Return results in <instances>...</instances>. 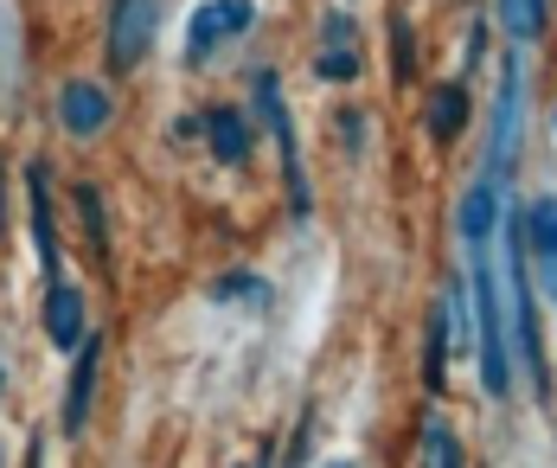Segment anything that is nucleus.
<instances>
[{
  "label": "nucleus",
  "mask_w": 557,
  "mask_h": 468,
  "mask_svg": "<svg viewBox=\"0 0 557 468\" xmlns=\"http://www.w3.org/2000/svg\"><path fill=\"white\" fill-rule=\"evenodd\" d=\"M468 244V290H474V341H481V392L506 398L512 392V359H506V308H500V263H494V232L461 237Z\"/></svg>",
  "instance_id": "1"
},
{
  "label": "nucleus",
  "mask_w": 557,
  "mask_h": 468,
  "mask_svg": "<svg viewBox=\"0 0 557 468\" xmlns=\"http://www.w3.org/2000/svg\"><path fill=\"white\" fill-rule=\"evenodd\" d=\"M257 103H263V122H270V135H276L282 180H288V212H295V219H308V212H314V193H308L301 148H295V122H288V110H282V90H276V77H270V71L257 77Z\"/></svg>",
  "instance_id": "2"
},
{
  "label": "nucleus",
  "mask_w": 557,
  "mask_h": 468,
  "mask_svg": "<svg viewBox=\"0 0 557 468\" xmlns=\"http://www.w3.org/2000/svg\"><path fill=\"white\" fill-rule=\"evenodd\" d=\"M257 26V0H206L193 20H186V59L206 64L219 46H231L237 33Z\"/></svg>",
  "instance_id": "3"
},
{
  "label": "nucleus",
  "mask_w": 557,
  "mask_h": 468,
  "mask_svg": "<svg viewBox=\"0 0 557 468\" xmlns=\"http://www.w3.org/2000/svg\"><path fill=\"white\" fill-rule=\"evenodd\" d=\"M161 0H110V71H135L154 46Z\"/></svg>",
  "instance_id": "4"
},
{
  "label": "nucleus",
  "mask_w": 557,
  "mask_h": 468,
  "mask_svg": "<svg viewBox=\"0 0 557 468\" xmlns=\"http://www.w3.org/2000/svg\"><path fill=\"white\" fill-rule=\"evenodd\" d=\"M115 116L110 90L97 84V77H71L64 90H58V122H64V135H77V141H90V135H103Z\"/></svg>",
  "instance_id": "5"
},
{
  "label": "nucleus",
  "mask_w": 557,
  "mask_h": 468,
  "mask_svg": "<svg viewBox=\"0 0 557 468\" xmlns=\"http://www.w3.org/2000/svg\"><path fill=\"white\" fill-rule=\"evenodd\" d=\"M97 372H103V334H84V347L71 353V385H64V436H84L90 398H97Z\"/></svg>",
  "instance_id": "6"
},
{
  "label": "nucleus",
  "mask_w": 557,
  "mask_h": 468,
  "mask_svg": "<svg viewBox=\"0 0 557 468\" xmlns=\"http://www.w3.org/2000/svg\"><path fill=\"white\" fill-rule=\"evenodd\" d=\"M26 212H33V244H39L46 283H58V276H64V257H58V219H52V180H46V161L26 168Z\"/></svg>",
  "instance_id": "7"
},
{
  "label": "nucleus",
  "mask_w": 557,
  "mask_h": 468,
  "mask_svg": "<svg viewBox=\"0 0 557 468\" xmlns=\"http://www.w3.org/2000/svg\"><path fill=\"white\" fill-rule=\"evenodd\" d=\"M525 225V244H532V263H539V290L557 301V199H532L519 212Z\"/></svg>",
  "instance_id": "8"
},
{
  "label": "nucleus",
  "mask_w": 557,
  "mask_h": 468,
  "mask_svg": "<svg viewBox=\"0 0 557 468\" xmlns=\"http://www.w3.org/2000/svg\"><path fill=\"white\" fill-rule=\"evenodd\" d=\"M327 84H346L359 77V33H352V13H327L321 26V64H314Z\"/></svg>",
  "instance_id": "9"
},
{
  "label": "nucleus",
  "mask_w": 557,
  "mask_h": 468,
  "mask_svg": "<svg viewBox=\"0 0 557 468\" xmlns=\"http://www.w3.org/2000/svg\"><path fill=\"white\" fill-rule=\"evenodd\" d=\"M46 341L52 347H71V353L84 347V290L64 283V276L46 290Z\"/></svg>",
  "instance_id": "10"
},
{
  "label": "nucleus",
  "mask_w": 557,
  "mask_h": 468,
  "mask_svg": "<svg viewBox=\"0 0 557 468\" xmlns=\"http://www.w3.org/2000/svg\"><path fill=\"white\" fill-rule=\"evenodd\" d=\"M206 135H212V155H219L224 168H237V161L250 155V128H244V116H237V110H224V103H212V110H206Z\"/></svg>",
  "instance_id": "11"
},
{
  "label": "nucleus",
  "mask_w": 557,
  "mask_h": 468,
  "mask_svg": "<svg viewBox=\"0 0 557 468\" xmlns=\"http://www.w3.org/2000/svg\"><path fill=\"white\" fill-rule=\"evenodd\" d=\"M461 128H468V90H461V84H436V90H430V141L448 148Z\"/></svg>",
  "instance_id": "12"
},
{
  "label": "nucleus",
  "mask_w": 557,
  "mask_h": 468,
  "mask_svg": "<svg viewBox=\"0 0 557 468\" xmlns=\"http://www.w3.org/2000/svg\"><path fill=\"white\" fill-rule=\"evenodd\" d=\"M417 468H468V456H461V436L448 430V417H423V436H417Z\"/></svg>",
  "instance_id": "13"
},
{
  "label": "nucleus",
  "mask_w": 557,
  "mask_h": 468,
  "mask_svg": "<svg viewBox=\"0 0 557 468\" xmlns=\"http://www.w3.org/2000/svg\"><path fill=\"white\" fill-rule=\"evenodd\" d=\"M423 385L443 392L448 385V295H436L430 308V341H423Z\"/></svg>",
  "instance_id": "14"
},
{
  "label": "nucleus",
  "mask_w": 557,
  "mask_h": 468,
  "mask_svg": "<svg viewBox=\"0 0 557 468\" xmlns=\"http://www.w3.org/2000/svg\"><path fill=\"white\" fill-rule=\"evenodd\" d=\"M212 295H219V301H250V308H263V301H270V283H257V276H219Z\"/></svg>",
  "instance_id": "15"
},
{
  "label": "nucleus",
  "mask_w": 557,
  "mask_h": 468,
  "mask_svg": "<svg viewBox=\"0 0 557 468\" xmlns=\"http://www.w3.org/2000/svg\"><path fill=\"white\" fill-rule=\"evenodd\" d=\"M0 237H7V180H0Z\"/></svg>",
  "instance_id": "16"
},
{
  "label": "nucleus",
  "mask_w": 557,
  "mask_h": 468,
  "mask_svg": "<svg viewBox=\"0 0 557 468\" xmlns=\"http://www.w3.org/2000/svg\"><path fill=\"white\" fill-rule=\"evenodd\" d=\"M334 468H352V463H334Z\"/></svg>",
  "instance_id": "17"
},
{
  "label": "nucleus",
  "mask_w": 557,
  "mask_h": 468,
  "mask_svg": "<svg viewBox=\"0 0 557 468\" xmlns=\"http://www.w3.org/2000/svg\"><path fill=\"white\" fill-rule=\"evenodd\" d=\"M0 385H7V372H0Z\"/></svg>",
  "instance_id": "18"
},
{
  "label": "nucleus",
  "mask_w": 557,
  "mask_h": 468,
  "mask_svg": "<svg viewBox=\"0 0 557 468\" xmlns=\"http://www.w3.org/2000/svg\"><path fill=\"white\" fill-rule=\"evenodd\" d=\"M0 468H7V456H0Z\"/></svg>",
  "instance_id": "19"
},
{
  "label": "nucleus",
  "mask_w": 557,
  "mask_h": 468,
  "mask_svg": "<svg viewBox=\"0 0 557 468\" xmlns=\"http://www.w3.org/2000/svg\"><path fill=\"white\" fill-rule=\"evenodd\" d=\"M552 128H557V116H552Z\"/></svg>",
  "instance_id": "20"
}]
</instances>
